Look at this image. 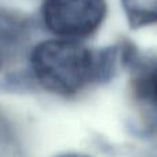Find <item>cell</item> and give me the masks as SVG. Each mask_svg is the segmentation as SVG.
I'll return each mask as SVG.
<instances>
[{
	"label": "cell",
	"instance_id": "6da1fadb",
	"mask_svg": "<svg viewBox=\"0 0 157 157\" xmlns=\"http://www.w3.org/2000/svg\"><path fill=\"white\" fill-rule=\"evenodd\" d=\"M33 75L43 88L73 95L98 75V62L87 47L69 39L41 41L30 58Z\"/></svg>",
	"mask_w": 157,
	"mask_h": 157
},
{
	"label": "cell",
	"instance_id": "7a4b0ae2",
	"mask_svg": "<svg viewBox=\"0 0 157 157\" xmlns=\"http://www.w3.org/2000/svg\"><path fill=\"white\" fill-rule=\"evenodd\" d=\"M106 14L105 0H44L46 26L63 39L86 37L101 26Z\"/></svg>",
	"mask_w": 157,
	"mask_h": 157
},
{
	"label": "cell",
	"instance_id": "3957f363",
	"mask_svg": "<svg viewBox=\"0 0 157 157\" xmlns=\"http://www.w3.org/2000/svg\"><path fill=\"white\" fill-rule=\"evenodd\" d=\"M131 26L139 28L157 22V0H121Z\"/></svg>",
	"mask_w": 157,
	"mask_h": 157
},
{
	"label": "cell",
	"instance_id": "277c9868",
	"mask_svg": "<svg viewBox=\"0 0 157 157\" xmlns=\"http://www.w3.org/2000/svg\"><path fill=\"white\" fill-rule=\"evenodd\" d=\"M145 94L150 101L157 105V66L147 75L146 80H145Z\"/></svg>",
	"mask_w": 157,
	"mask_h": 157
},
{
	"label": "cell",
	"instance_id": "5b68a950",
	"mask_svg": "<svg viewBox=\"0 0 157 157\" xmlns=\"http://www.w3.org/2000/svg\"><path fill=\"white\" fill-rule=\"evenodd\" d=\"M59 157H88V156H84V155H78V153H68V155H63Z\"/></svg>",
	"mask_w": 157,
	"mask_h": 157
}]
</instances>
